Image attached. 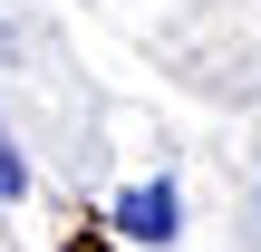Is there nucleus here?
Wrapping results in <instances>:
<instances>
[{
	"instance_id": "nucleus-1",
	"label": "nucleus",
	"mask_w": 261,
	"mask_h": 252,
	"mask_svg": "<svg viewBox=\"0 0 261 252\" xmlns=\"http://www.w3.org/2000/svg\"><path fill=\"white\" fill-rule=\"evenodd\" d=\"M107 233H116V243H174V233H184V185H174V175L126 185V194L107 204Z\"/></svg>"
},
{
	"instance_id": "nucleus-2",
	"label": "nucleus",
	"mask_w": 261,
	"mask_h": 252,
	"mask_svg": "<svg viewBox=\"0 0 261 252\" xmlns=\"http://www.w3.org/2000/svg\"><path fill=\"white\" fill-rule=\"evenodd\" d=\"M19 194H29V165H19V146H10V136H0V214H10V204H19Z\"/></svg>"
},
{
	"instance_id": "nucleus-3",
	"label": "nucleus",
	"mask_w": 261,
	"mask_h": 252,
	"mask_svg": "<svg viewBox=\"0 0 261 252\" xmlns=\"http://www.w3.org/2000/svg\"><path fill=\"white\" fill-rule=\"evenodd\" d=\"M252 214H261V175H252Z\"/></svg>"
}]
</instances>
